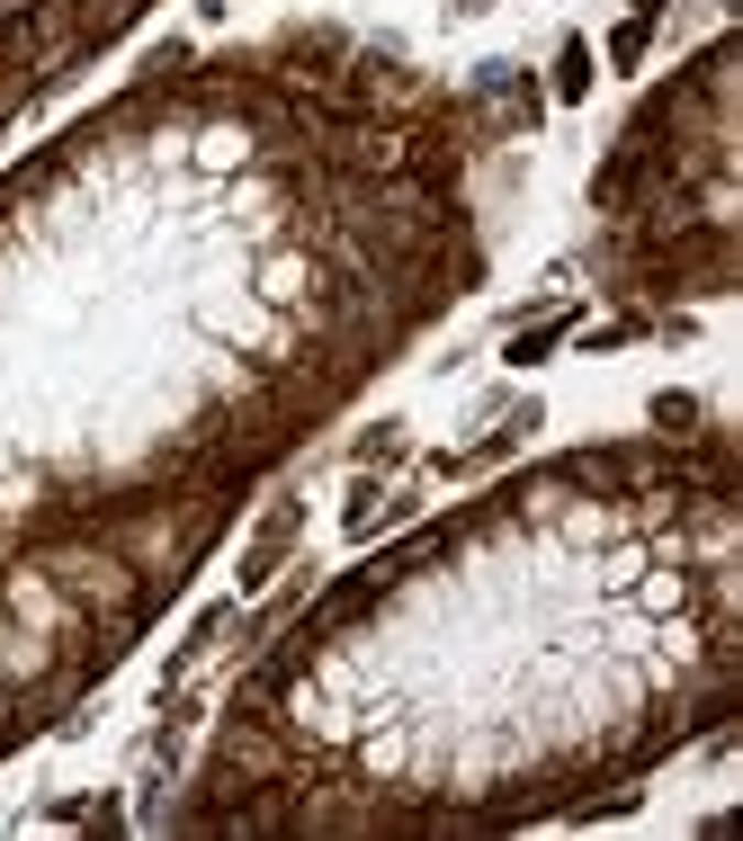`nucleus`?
<instances>
[{"label": "nucleus", "mask_w": 743, "mask_h": 841, "mask_svg": "<svg viewBox=\"0 0 743 841\" xmlns=\"http://www.w3.org/2000/svg\"><path fill=\"white\" fill-rule=\"evenodd\" d=\"M654 420H663L671 439H681V420H699V403H690V394H663V403H654Z\"/></svg>", "instance_id": "f03ea898"}, {"label": "nucleus", "mask_w": 743, "mask_h": 841, "mask_svg": "<svg viewBox=\"0 0 743 841\" xmlns=\"http://www.w3.org/2000/svg\"><path fill=\"white\" fill-rule=\"evenodd\" d=\"M556 90H565V99H582V90H591V45H565V63H556Z\"/></svg>", "instance_id": "f257e3e1"}]
</instances>
